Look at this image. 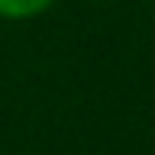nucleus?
Segmentation results:
<instances>
[{"label":"nucleus","mask_w":155,"mask_h":155,"mask_svg":"<svg viewBox=\"0 0 155 155\" xmlns=\"http://www.w3.org/2000/svg\"><path fill=\"white\" fill-rule=\"evenodd\" d=\"M55 0H0V19L7 23H23V19L42 16Z\"/></svg>","instance_id":"f257e3e1"}]
</instances>
